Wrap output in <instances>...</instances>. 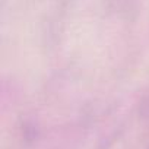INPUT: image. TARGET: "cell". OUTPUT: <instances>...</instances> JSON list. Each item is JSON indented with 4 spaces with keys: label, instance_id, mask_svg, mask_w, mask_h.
I'll return each instance as SVG.
<instances>
[]
</instances>
